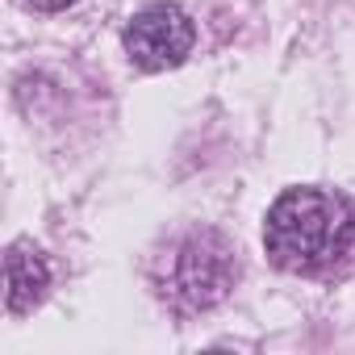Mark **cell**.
I'll use <instances>...</instances> for the list:
<instances>
[{
    "instance_id": "4",
    "label": "cell",
    "mask_w": 355,
    "mask_h": 355,
    "mask_svg": "<svg viewBox=\"0 0 355 355\" xmlns=\"http://www.w3.org/2000/svg\"><path fill=\"white\" fill-rule=\"evenodd\" d=\"M51 288V263L38 247L30 243H13L5 255V309L9 313H30L34 305H42Z\"/></svg>"
},
{
    "instance_id": "2",
    "label": "cell",
    "mask_w": 355,
    "mask_h": 355,
    "mask_svg": "<svg viewBox=\"0 0 355 355\" xmlns=\"http://www.w3.org/2000/svg\"><path fill=\"white\" fill-rule=\"evenodd\" d=\"M234 276H239V263L230 243L205 226L175 234L150 263L155 293L180 313H201L226 301V293L234 288Z\"/></svg>"
},
{
    "instance_id": "3",
    "label": "cell",
    "mask_w": 355,
    "mask_h": 355,
    "mask_svg": "<svg viewBox=\"0 0 355 355\" xmlns=\"http://www.w3.org/2000/svg\"><path fill=\"white\" fill-rule=\"evenodd\" d=\"M125 55L142 67V71H167V67H180L197 42V30L189 21V13L180 5H167V0H159V5H146L130 17L125 34Z\"/></svg>"
},
{
    "instance_id": "1",
    "label": "cell",
    "mask_w": 355,
    "mask_h": 355,
    "mask_svg": "<svg viewBox=\"0 0 355 355\" xmlns=\"http://www.w3.org/2000/svg\"><path fill=\"white\" fill-rule=\"evenodd\" d=\"M355 243V214L343 197L322 189H288L263 222V247L284 272H322Z\"/></svg>"
},
{
    "instance_id": "5",
    "label": "cell",
    "mask_w": 355,
    "mask_h": 355,
    "mask_svg": "<svg viewBox=\"0 0 355 355\" xmlns=\"http://www.w3.org/2000/svg\"><path fill=\"white\" fill-rule=\"evenodd\" d=\"M30 9H42V13H63V9H71L76 0H26Z\"/></svg>"
}]
</instances>
